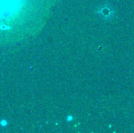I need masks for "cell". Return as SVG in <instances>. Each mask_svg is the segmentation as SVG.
<instances>
[{"label":"cell","instance_id":"6da1fadb","mask_svg":"<svg viewBox=\"0 0 134 133\" xmlns=\"http://www.w3.org/2000/svg\"><path fill=\"white\" fill-rule=\"evenodd\" d=\"M0 125H1L2 127H5L7 125V121L5 120V119H2V120L0 121Z\"/></svg>","mask_w":134,"mask_h":133}]
</instances>
